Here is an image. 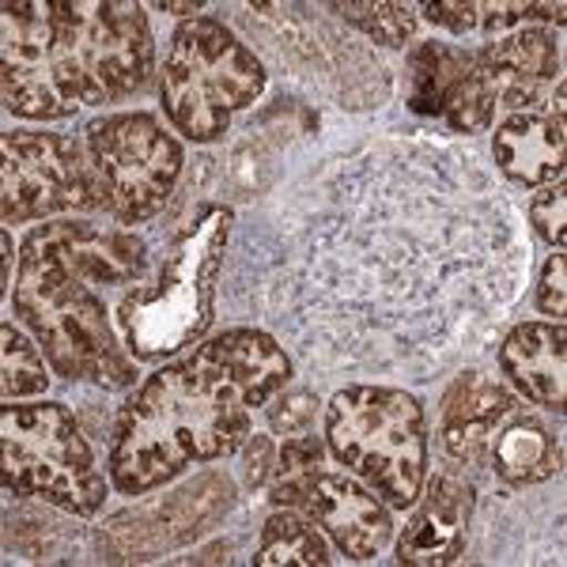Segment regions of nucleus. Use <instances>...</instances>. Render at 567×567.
Segmentation results:
<instances>
[{
	"mask_svg": "<svg viewBox=\"0 0 567 567\" xmlns=\"http://www.w3.org/2000/svg\"><path fill=\"white\" fill-rule=\"evenodd\" d=\"M424 16L439 27H451V31H473V27L481 23V4H458V0H432V4H424Z\"/></svg>",
	"mask_w": 567,
	"mask_h": 567,
	"instance_id": "26",
	"label": "nucleus"
},
{
	"mask_svg": "<svg viewBox=\"0 0 567 567\" xmlns=\"http://www.w3.org/2000/svg\"><path fill=\"white\" fill-rule=\"evenodd\" d=\"M227 235H231V213L219 205L205 208L163 254L155 280L133 284V291L117 307V329L136 360L186 349L208 329Z\"/></svg>",
	"mask_w": 567,
	"mask_h": 567,
	"instance_id": "5",
	"label": "nucleus"
},
{
	"mask_svg": "<svg viewBox=\"0 0 567 567\" xmlns=\"http://www.w3.org/2000/svg\"><path fill=\"white\" fill-rule=\"evenodd\" d=\"M470 488L454 477H435L427 484L424 499L409 518L398 542V560L416 567L454 564L465 548V526H470Z\"/></svg>",
	"mask_w": 567,
	"mask_h": 567,
	"instance_id": "15",
	"label": "nucleus"
},
{
	"mask_svg": "<svg viewBox=\"0 0 567 567\" xmlns=\"http://www.w3.org/2000/svg\"><path fill=\"white\" fill-rule=\"evenodd\" d=\"M39 341H27L20 329H12V322L0 326V393L4 401L12 398H31L50 386V374L39 349Z\"/></svg>",
	"mask_w": 567,
	"mask_h": 567,
	"instance_id": "21",
	"label": "nucleus"
},
{
	"mask_svg": "<svg viewBox=\"0 0 567 567\" xmlns=\"http://www.w3.org/2000/svg\"><path fill=\"white\" fill-rule=\"evenodd\" d=\"M329 560L333 556H329L326 537L291 511L272 515L261 529L258 548H254L258 567H326Z\"/></svg>",
	"mask_w": 567,
	"mask_h": 567,
	"instance_id": "19",
	"label": "nucleus"
},
{
	"mask_svg": "<svg viewBox=\"0 0 567 567\" xmlns=\"http://www.w3.org/2000/svg\"><path fill=\"white\" fill-rule=\"evenodd\" d=\"M155 8H159V12H175V16H189V12H197V8H200V4H163V0H159V4H155Z\"/></svg>",
	"mask_w": 567,
	"mask_h": 567,
	"instance_id": "29",
	"label": "nucleus"
},
{
	"mask_svg": "<svg viewBox=\"0 0 567 567\" xmlns=\"http://www.w3.org/2000/svg\"><path fill=\"white\" fill-rule=\"evenodd\" d=\"M492 159L518 186H548L564 178V114L518 110L492 136Z\"/></svg>",
	"mask_w": 567,
	"mask_h": 567,
	"instance_id": "17",
	"label": "nucleus"
},
{
	"mask_svg": "<svg viewBox=\"0 0 567 567\" xmlns=\"http://www.w3.org/2000/svg\"><path fill=\"white\" fill-rule=\"evenodd\" d=\"M405 103L424 117H443L454 133L488 130L496 91L477 65V53L446 42H420L405 61Z\"/></svg>",
	"mask_w": 567,
	"mask_h": 567,
	"instance_id": "11",
	"label": "nucleus"
},
{
	"mask_svg": "<svg viewBox=\"0 0 567 567\" xmlns=\"http://www.w3.org/2000/svg\"><path fill=\"white\" fill-rule=\"evenodd\" d=\"M103 205V182L91 155L72 136L4 133L0 141V213L4 224H23L69 208Z\"/></svg>",
	"mask_w": 567,
	"mask_h": 567,
	"instance_id": "10",
	"label": "nucleus"
},
{
	"mask_svg": "<svg viewBox=\"0 0 567 567\" xmlns=\"http://www.w3.org/2000/svg\"><path fill=\"white\" fill-rule=\"evenodd\" d=\"M537 307H542L545 315H556V322H564V310H567V269H564V250H556L553 258L545 261L542 284H537Z\"/></svg>",
	"mask_w": 567,
	"mask_h": 567,
	"instance_id": "25",
	"label": "nucleus"
},
{
	"mask_svg": "<svg viewBox=\"0 0 567 567\" xmlns=\"http://www.w3.org/2000/svg\"><path fill=\"white\" fill-rule=\"evenodd\" d=\"M477 65L496 91V106L507 110H560L564 114V76L560 45L553 31L529 27L511 39L488 42L477 53Z\"/></svg>",
	"mask_w": 567,
	"mask_h": 567,
	"instance_id": "12",
	"label": "nucleus"
},
{
	"mask_svg": "<svg viewBox=\"0 0 567 567\" xmlns=\"http://www.w3.org/2000/svg\"><path fill=\"white\" fill-rule=\"evenodd\" d=\"M499 368L534 405L564 413L567 401V333L564 322H523L507 333Z\"/></svg>",
	"mask_w": 567,
	"mask_h": 567,
	"instance_id": "16",
	"label": "nucleus"
},
{
	"mask_svg": "<svg viewBox=\"0 0 567 567\" xmlns=\"http://www.w3.org/2000/svg\"><path fill=\"white\" fill-rule=\"evenodd\" d=\"M329 451L390 507H413L427 477V432L416 398L393 386H344L326 409Z\"/></svg>",
	"mask_w": 567,
	"mask_h": 567,
	"instance_id": "6",
	"label": "nucleus"
},
{
	"mask_svg": "<svg viewBox=\"0 0 567 567\" xmlns=\"http://www.w3.org/2000/svg\"><path fill=\"white\" fill-rule=\"evenodd\" d=\"M144 269L148 246L125 227L58 219L27 235L12 307L61 379L110 390L136 379L99 288L136 284Z\"/></svg>",
	"mask_w": 567,
	"mask_h": 567,
	"instance_id": "4",
	"label": "nucleus"
},
{
	"mask_svg": "<svg viewBox=\"0 0 567 567\" xmlns=\"http://www.w3.org/2000/svg\"><path fill=\"white\" fill-rule=\"evenodd\" d=\"M518 413V401L507 386L481 371L458 374L443 398V413H439V435L454 462H488L492 443H496L499 427L507 416Z\"/></svg>",
	"mask_w": 567,
	"mask_h": 567,
	"instance_id": "14",
	"label": "nucleus"
},
{
	"mask_svg": "<svg viewBox=\"0 0 567 567\" xmlns=\"http://www.w3.org/2000/svg\"><path fill=\"white\" fill-rule=\"evenodd\" d=\"M322 454L326 446L318 443V435H291L284 439L280 454H277V470H272V488H269V499L277 507H307L310 499V484L322 470Z\"/></svg>",
	"mask_w": 567,
	"mask_h": 567,
	"instance_id": "20",
	"label": "nucleus"
},
{
	"mask_svg": "<svg viewBox=\"0 0 567 567\" xmlns=\"http://www.w3.org/2000/svg\"><path fill=\"white\" fill-rule=\"evenodd\" d=\"M272 470H277V451H272V439L269 435H254L250 446H246V484H250V488H261V484L272 477Z\"/></svg>",
	"mask_w": 567,
	"mask_h": 567,
	"instance_id": "27",
	"label": "nucleus"
},
{
	"mask_svg": "<svg viewBox=\"0 0 567 567\" xmlns=\"http://www.w3.org/2000/svg\"><path fill=\"white\" fill-rule=\"evenodd\" d=\"M291 360L265 329H227L182 363L152 374L117 413L110 477L144 496L197 462L227 458L250 439V409L269 405Z\"/></svg>",
	"mask_w": 567,
	"mask_h": 567,
	"instance_id": "2",
	"label": "nucleus"
},
{
	"mask_svg": "<svg viewBox=\"0 0 567 567\" xmlns=\"http://www.w3.org/2000/svg\"><path fill=\"white\" fill-rule=\"evenodd\" d=\"M488 462L507 484L526 488V484L548 481L560 470V439L548 435V427L537 424L534 416L511 413L492 443Z\"/></svg>",
	"mask_w": 567,
	"mask_h": 567,
	"instance_id": "18",
	"label": "nucleus"
},
{
	"mask_svg": "<svg viewBox=\"0 0 567 567\" xmlns=\"http://www.w3.org/2000/svg\"><path fill=\"white\" fill-rule=\"evenodd\" d=\"M310 178L303 216L277 219L272 322L310 355L341 318L329 352H363L420 374L416 355L465 333L511 296V227L473 155L382 144Z\"/></svg>",
	"mask_w": 567,
	"mask_h": 567,
	"instance_id": "1",
	"label": "nucleus"
},
{
	"mask_svg": "<svg viewBox=\"0 0 567 567\" xmlns=\"http://www.w3.org/2000/svg\"><path fill=\"white\" fill-rule=\"evenodd\" d=\"M344 23L360 27L371 42L382 45H405L416 31V16L409 4H371V0H352V4H329Z\"/></svg>",
	"mask_w": 567,
	"mask_h": 567,
	"instance_id": "22",
	"label": "nucleus"
},
{
	"mask_svg": "<svg viewBox=\"0 0 567 567\" xmlns=\"http://www.w3.org/2000/svg\"><path fill=\"white\" fill-rule=\"evenodd\" d=\"M265 91V69L246 45L216 20H186L171 34L163 58L159 99L167 117L189 141H216L235 114Z\"/></svg>",
	"mask_w": 567,
	"mask_h": 567,
	"instance_id": "7",
	"label": "nucleus"
},
{
	"mask_svg": "<svg viewBox=\"0 0 567 567\" xmlns=\"http://www.w3.org/2000/svg\"><path fill=\"white\" fill-rule=\"evenodd\" d=\"M0 246H4V272H0V291H8L12 284V235H0Z\"/></svg>",
	"mask_w": 567,
	"mask_h": 567,
	"instance_id": "28",
	"label": "nucleus"
},
{
	"mask_svg": "<svg viewBox=\"0 0 567 567\" xmlns=\"http://www.w3.org/2000/svg\"><path fill=\"white\" fill-rule=\"evenodd\" d=\"M529 224L542 235L545 243H553L556 250H564V224H567V186L560 182H548V186L529 200Z\"/></svg>",
	"mask_w": 567,
	"mask_h": 567,
	"instance_id": "24",
	"label": "nucleus"
},
{
	"mask_svg": "<svg viewBox=\"0 0 567 567\" xmlns=\"http://www.w3.org/2000/svg\"><path fill=\"white\" fill-rule=\"evenodd\" d=\"M0 439H4L8 496L53 503V507H65L80 518L103 507L106 481L65 405H58V401L4 405Z\"/></svg>",
	"mask_w": 567,
	"mask_h": 567,
	"instance_id": "8",
	"label": "nucleus"
},
{
	"mask_svg": "<svg viewBox=\"0 0 567 567\" xmlns=\"http://www.w3.org/2000/svg\"><path fill=\"white\" fill-rule=\"evenodd\" d=\"M318 413V398L310 390H280L269 398V424L277 435H303L310 432Z\"/></svg>",
	"mask_w": 567,
	"mask_h": 567,
	"instance_id": "23",
	"label": "nucleus"
},
{
	"mask_svg": "<svg viewBox=\"0 0 567 567\" xmlns=\"http://www.w3.org/2000/svg\"><path fill=\"white\" fill-rule=\"evenodd\" d=\"M4 106L58 122L148 84L155 45L133 0H20L4 8Z\"/></svg>",
	"mask_w": 567,
	"mask_h": 567,
	"instance_id": "3",
	"label": "nucleus"
},
{
	"mask_svg": "<svg viewBox=\"0 0 567 567\" xmlns=\"http://www.w3.org/2000/svg\"><path fill=\"white\" fill-rule=\"evenodd\" d=\"M307 511L349 560H371L393 537L382 496H374L368 484L344 477V473H318L310 484Z\"/></svg>",
	"mask_w": 567,
	"mask_h": 567,
	"instance_id": "13",
	"label": "nucleus"
},
{
	"mask_svg": "<svg viewBox=\"0 0 567 567\" xmlns=\"http://www.w3.org/2000/svg\"><path fill=\"white\" fill-rule=\"evenodd\" d=\"M87 155L103 182V208L122 224L159 216L186 163L175 136L141 110L91 122Z\"/></svg>",
	"mask_w": 567,
	"mask_h": 567,
	"instance_id": "9",
	"label": "nucleus"
}]
</instances>
